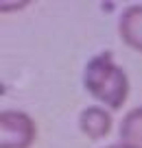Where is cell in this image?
I'll list each match as a JSON object with an SVG mask.
<instances>
[{
  "mask_svg": "<svg viewBox=\"0 0 142 148\" xmlns=\"http://www.w3.org/2000/svg\"><path fill=\"white\" fill-rule=\"evenodd\" d=\"M83 89L90 94L98 105L114 111H120L129 98V76L114 59V52L105 50L87 59L83 68Z\"/></svg>",
  "mask_w": 142,
  "mask_h": 148,
  "instance_id": "1",
  "label": "cell"
},
{
  "mask_svg": "<svg viewBox=\"0 0 142 148\" xmlns=\"http://www.w3.org/2000/svg\"><path fill=\"white\" fill-rule=\"evenodd\" d=\"M37 139V124L26 111H0V148H31Z\"/></svg>",
  "mask_w": 142,
  "mask_h": 148,
  "instance_id": "2",
  "label": "cell"
},
{
  "mask_svg": "<svg viewBox=\"0 0 142 148\" xmlns=\"http://www.w3.org/2000/svg\"><path fill=\"white\" fill-rule=\"evenodd\" d=\"M77 122H79V131H81L87 139H94V142L107 137L112 126H114L112 111L105 109V107H101V105H90V107H85V109H81Z\"/></svg>",
  "mask_w": 142,
  "mask_h": 148,
  "instance_id": "3",
  "label": "cell"
},
{
  "mask_svg": "<svg viewBox=\"0 0 142 148\" xmlns=\"http://www.w3.org/2000/svg\"><path fill=\"white\" fill-rule=\"evenodd\" d=\"M118 35L127 48L142 55V5H129L118 15Z\"/></svg>",
  "mask_w": 142,
  "mask_h": 148,
  "instance_id": "4",
  "label": "cell"
},
{
  "mask_svg": "<svg viewBox=\"0 0 142 148\" xmlns=\"http://www.w3.org/2000/svg\"><path fill=\"white\" fill-rule=\"evenodd\" d=\"M120 142L133 148H142V105L127 111L118 126Z\"/></svg>",
  "mask_w": 142,
  "mask_h": 148,
  "instance_id": "5",
  "label": "cell"
},
{
  "mask_svg": "<svg viewBox=\"0 0 142 148\" xmlns=\"http://www.w3.org/2000/svg\"><path fill=\"white\" fill-rule=\"evenodd\" d=\"M28 2H0V11H9V9H24Z\"/></svg>",
  "mask_w": 142,
  "mask_h": 148,
  "instance_id": "6",
  "label": "cell"
},
{
  "mask_svg": "<svg viewBox=\"0 0 142 148\" xmlns=\"http://www.w3.org/2000/svg\"><path fill=\"white\" fill-rule=\"evenodd\" d=\"M105 148H133V146H129V144H123V142H116V144H109V146H105Z\"/></svg>",
  "mask_w": 142,
  "mask_h": 148,
  "instance_id": "7",
  "label": "cell"
}]
</instances>
